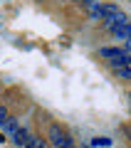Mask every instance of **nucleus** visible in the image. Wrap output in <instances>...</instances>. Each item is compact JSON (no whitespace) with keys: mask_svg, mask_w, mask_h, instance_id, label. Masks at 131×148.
Returning a JSON list of instances; mask_svg holds the SVG:
<instances>
[{"mask_svg":"<svg viewBox=\"0 0 131 148\" xmlns=\"http://www.w3.org/2000/svg\"><path fill=\"white\" fill-rule=\"evenodd\" d=\"M99 54L109 59L114 69H119V67H129V64H131V52H129V49H121V47H101Z\"/></svg>","mask_w":131,"mask_h":148,"instance_id":"1","label":"nucleus"},{"mask_svg":"<svg viewBox=\"0 0 131 148\" xmlns=\"http://www.w3.org/2000/svg\"><path fill=\"white\" fill-rule=\"evenodd\" d=\"M50 138H52L54 148H74L72 138H69V136H67V133H64L59 126H52V131H50Z\"/></svg>","mask_w":131,"mask_h":148,"instance_id":"2","label":"nucleus"},{"mask_svg":"<svg viewBox=\"0 0 131 148\" xmlns=\"http://www.w3.org/2000/svg\"><path fill=\"white\" fill-rule=\"evenodd\" d=\"M104 22H106V27H109L111 32H116V30H121V27H126V25H129L131 20H129V17H126L124 12L119 10V12H116V15H111V17H106Z\"/></svg>","mask_w":131,"mask_h":148,"instance_id":"3","label":"nucleus"},{"mask_svg":"<svg viewBox=\"0 0 131 148\" xmlns=\"http://www.w3.org/2000/svg\"><path fill=\"white\" fill-rule=\"evenodd\" d=\"M30 138H32L30 131H27V128H22V126L17 128L15 133H12V141H15V146H22V148L27 146V141H30Z\"/></svg>","mask_w":131,"mask_h":148,"instance_id":"4","label":"nucleus"},{"mask_svg":"<svg viewBox=\"0 0 131 148\" xmlns=\"http://www.w3.org/2000/svg\"><path fill=\"white\" fill-rule=\"evenodd\" d=\"M101 8H104V20H106V17H111V15H116V12H119V8H116L114 3H101Z\"/></svg>","mask_w":131,"mask_h":148,"instance_id":"5","label":"nucleus"},{"mask_svg":"<svg viewBox=\"0 0 131 148\" xmlns=\"http://www.w3.org/2000/svg\"><path fill=\"white\" fill-rule=\"evenodd\" d=\"M116 72V77H121V79H131V64L129 67H119V69H114Z\"/></svg>","mask_w":131,"mask_h":148,"instance_id":"6","label":"nucleus"},{"mask_svg":"<svg viewBox=\"0 0 131 148\" xmlns=\"http://www.w3.org/2000/svg\"><path fill=\"white\" fill-rule=\"evenodd\" d=\"M8 119H10V111H8V106H0V126H5Z\"/></svg>","mask_w":131,"mask_h":148,"instance_id":"7","label":"nucleus"},{"mask_svg":"<svg viewBox=\"0 0 131 148\" xmlns=\"http://www.w3.org/2000/svg\"><path fill=\"white\" fill-rule=\"evenodd\" d=\"M5 128H8V133L12 136V133H15L17 128H20V126H17V121H8V123H5Z\"/></svg>","mask_w":131,"mask_h":148,"instance_id":"8","label":"nucleus"},{"mask_svg":"<svg viewBox=\"0 0 131 148\" xmlns=\"http://www.w3.org/2000/svg\"><path fill=\"white\" fill-rule=\"evenodd\" d=\"M25 148H45V146H42V141H37V138H30Z\"/></svg>","mask_w":131,"mask_h":148,"instance_id":"9","label":"nucleus"},{"mask_svg":"<svg viewBox=\"0 0 131 148\" xmlns=\"http://www.w3.org/2000/svg\"><path fill=\"white\" fill-rule=\"evenodd\" d=\"M92 143H94V146H111V141H109V138H104V136H101V138H94Z\"/></svg>","mask_w":131,"mask_h":148,"instance_id":"10","label":"nucleus"},{"mask_svg":"<svg viewBox=\"0 0 131 148\" xmlns=\"http://www.w3.org/2000/svg\"><path fill=\"white\" fill-rule=\"evenodd\" d=\"M126 40H131V22L126 25Z\"/></svg>","mask_w":131,"mask_h":148,"instance_id":"11","label":"nucleus"},{"mask_svg":"<svg viewBox=\"0 0 131 148\" xmlns=\"http://www.w3.org/2000/svg\"><path fill=\"white\" fill-rule=\"evenodd\" d=\"M126 49H129V52H131V40H126Z\"/></svg>","mask_w":131,"mask_h":148,"instance_id":"12","label":"nucleus"},{"mask_svg":"<svg viewBox=\"0 0 131 148\" xmlns=\"http://www.w3.org/2000/svg\"><path fill=\"white\" fill-rule=\"evenodd\" d=\"M129 3H131V0H129Z\"/></svg>","mask_w":131,"mask_h":148,"instance_id":"13","label":"nucleus"},{"mask_svg":"<svg viewBox=\"0 0 131 148\" xmlns=\"http://www.w3.org/2000/svg\"><path fill=\"white\" fill-rule=\"evenodd\" d=\"M129 96H131V94H129Z\"/></svg>","mask_w":131,"mask_h":148,"instance_id":"14","label":"nucleus"}]
</instances>
